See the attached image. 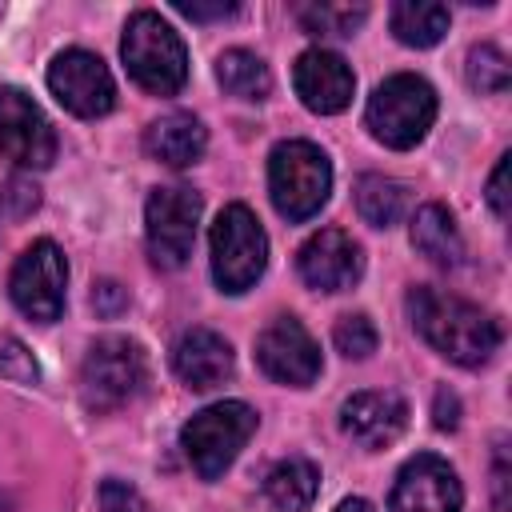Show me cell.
I'll return each mask as SVG.
<instances>
[{"instance_id":"cell-29","label":"cell","mask_w":512,"mask_h":512,"mask_svg":"<svg viewBox=\"0 0 512 512\" xmlns=\"http://www.w3.org/2000/svg\"><path fill=\"white\" fill-rule=\"evenodd\" d=\"M180 16H188V20H228V16H236L240 12V4H224V0H216V4H200V0H176L172 4Z\"/></svg>"},{"instance_id":"cell-12","label":"cell","mask_w":512,"mask_h":512,"mask_svg":"<svg viewBox=\"0 0 512 512\" xmlns=\"http://www.w3.org/2000/svg\"><path fill=\"white\" fill-rule=\"evenodd\" d=\"M256 364L264 376L276 384L308 388L320 376V344L296 316H276L260 336H256Z\"/></svg>"},{"instance_id":"cell-11","label":"cell","mask_w":512,"mask_h":512,"mask_svg":"<svg viewBox=\"0 0 512 512\" xmlns=\"http://www.w3.org/2000/svg\"><path fill=\"white\" fill-rule=\"evenodd\" d=\"M0 156L16 168H48L56 160V132L20 88H0Z\"/></svg>"},{"instance_id":"cell-27","label":"cell","mask_w":512,"mask_h":512,"mask_svg":"<svg viewBox=\"0 0 512 512\" xmlns=\"http://www.w3.org/2000/svg\"><path fill=\"white\" fill-rule=\"evenodd\" d=\"M100 512H148L140 492L124 480H104L100 484Z\"/></svg>"},{"instance_id":"cell-16","label":"cell","mask_w":512,"mask_h":512,"mask_svg":"<svg viewBox=\"0 0 512 512\" xmlns=\"http://www.w3.org/2000/svg\"><path fill=\"white\" fill-rule=\"evenodd\" d=\"M340 428L368 452L388 448L408 428V404L396 392H356L340 408Z\"/></svg>"},{"instance_id":"cell-4","label":"cell","mask_w":512,"mask_h":512,"mask_svg":"<svg viewBox=\"0 0 512 512\" xmlns=\"http://www.w3.org/2000/svg\"><path fill=\"white\" fill-rule=\"evenodd\" d=\"M436 120V92L416 72H396L368 96L364 124L388 148H416Z\"/></svg>"},{"instance_id":"cell-30","label":"cell","mask_w":512,"mask_h":512,"mask_svg":"<svg viewBox=\"0 0 512 512\" xmlns=\"http://www.w3.org/2000/svg\"><path fill=\"white\" fill-rule=\"evenodd\" d=\"M92 308L100 316H116L120 308H128V292L116 284V280H100L96 292H92Z\"/></svg>"},{"instance_id":"cell-1","label":"cell","mask_w":512,"mask_h":512,"mask_svg":"<svg viewBox=\"0 0 512 512\" xmlns=\"http://www.w3.org/2000/svg\"><path fill=\"white\" fill-rule=\"evenodd\" d=\"M408 316H412V328L440 356H448L460 368H480L500 348V324L484 308H476L452 292H440L428 284L412 288L408 292Z\"/></svg>"},{"instance_id":"cell-5","label":"cell","mask_w":512,"mask_h":512,"mask_svg":"<svg viewBox=\"0 0 512 512\" xmlns=\"http://www.w3.org/2000/svg\"><path fill=\"white\" fill-rule=\"evenodd\" d=\"M148 388V356L128 336H100L80 364V400L88 412H116Z\"/></svg>"},{"instance_id":"cell-17","label":"cell","mask_w":512,"mask_h":512,"mask_svg":"<svg viewBox=\"0 0 512 512\" xmlns=\"http://www.w3.org/2000/svg\"><path fill=\"white\" fill-rule=\"evenodd\" d=\"M172 368L188 388L208 392L232 376V344L212 328H188L172 348Z\"/></svg>"},{"instance_id":"cell-6","label":"cell","mask_w":512,"mask_h":512,"mask_svg":"<svg viewBox=\"0 0 512 512\" xmlns=\"http://www.w3.org/2000/svg\"><path fill=\"white\" fill-rule=\"evenodd\" d=\"M256 424H260L256 408H248L244 400H220L196 412L180 428V448L192 460L200 480H220L240 456V448L252 440Z\"/></svg>"},{"instance_id":"cell-10","label":"cell","mask_w":512,"mask_h":512,"mask_svg":"<svg viewBox=\"0 0 512 512\" xmlns=\"http://www.w3.org/2000/svg\"><path fill=\"white\" fill-rule=\"evenodd\" d=\"M48 88L52 96L72 112V116H84V120H96L104 112H112L116 104V84H112V72L108 64L88 52V48H68L52 60L48 68Z\"/></svg>"},{"instance_id":"cell-22","label":"cell","mask_w":512,"mask_h":512,"mask_svg":"<svg viewBox=\"0 0 512 512\" xmlns=\"http://www.w3.org/2000/svg\"><path fill=\"white\" fill-rule=\"evenodd\" d=\"M216 80L228 96L236 100H264L272 92V72L268 64L248 52V48H228L216 56Z\"/></svg>"},{"instance_id":"cell-31","label":"cell","mask_w":512,"mask_h":512,"mask_svg":"<svg viewBox=\"0 0 512 512\" xmlns=\"http://www.w3.org/2000/svg\"><path fill=\"white\" fill-rule=\"evenodd\" d=\"M456 424H460V400L448 388H440L436 392V428L440 432H452Z\"/></svg>"},{"instance_id":"cell-13","label":"cell","mask_w":512,"mask_h":512,"mask_svg":"<svg viewBox=\"0 0 512 512\" xmlns=\"http://www.w3.org/2000/svg\"><path fill=\"white\" fill-rule=\"evenodd\" d=\"M460 504H464V492L452 464L432 452L412 456L396 472V484L388 496V512H460Z\"/></svg>"},{"instance_id":"cell-18","label":"cell","mask_w":512,"mask_h":512,"mask_svg":"<svg viewBox=\"0 0 512 512\" xmlns=\"http://www.w3.org/2000/svg\"><path fill=\"white\" fill-rule=\"evenodd\" d=\"M144 148H148L152 160H160L168 168H188V164H196L204 156L208 132L192 112H168V116L148 124Z\"/></svg>"},{"instance_id":"cell-9","label":"cell","mask_w":512,"mask_h":512,"mask_svg":"<svg viewBox=\"0 0 512 512\" xmlns=\"http://www.w3.org/2000/svg\"><path fill=\"white\" fill-rule=\"evenodd\" d=\"M64 288H68V264L64 252L52 240H36L20 252V260L12 264L8 276V296L12 304L40 324L60 320L64 312Z\"/></svg>"},{"instance_id":"cell-14","label":"cell","mask_w":512,"mask_h":512,"mask_svg":"<svg viewBox=\"0 0 512 512\" xmlns=\"http://www.w3.org/2000/svg\"><path fill=\"white\" fill-rule=\"evenodd\" d=\"M300 280L316 292H344L364 276V252L344 228H320L296 252Z\"/></svg>"},{"instance_id":"cell-20","label":"cell","mask_w":512,"mask_h":512,"mask_svg":"<svg viewBox=\"0 0 512 512\" xmlns=\"http://www.w3.org/2000/svg\"><path fill=\"white\" fill-rule=\"evenodd\" d=\"M316 492H320V468L304 456H288V460L272 464L264 476V496L280 512H308Z\"/></svg>"},{"instance_id":"cell-23","label":"cell","mask_w":512,"mask_h":512,"mask_svg":"<svg viewBox=\"0 0 512 512\" xmlns=\"http://www.w3.org/2000/svg\"><path fill=\"white\" fill-rule=\"evenodd\" d=\"M408 208V188L392 176L368 172L356 180V212L364 216V224L372 228H392Z\"/></svg>"},{"instance_id":"cell-2","label":"cell","mask_w":512,"mask_h":512,"mask_svg":"<svg viewBox=\"0 0 512 512\" xmlns=\"http://www.w3.org/2000/svg\"><path fill=\"white\" fill-rule=\"evenodd\" d=\"M120 56L128 76L152 96H176L188 80V48L176 36V28L152 8L128 16L120 36Z\"/></svg>"},{"instance_id":"cell-8","label":"cell","mask_w":512,"mask_h":512,"mask_svg":"<svg viewBox=\"0 0 512 512\" xmlns=\"http://www.w3.org/2000/svg\"><path fill=\"white\" fill-rule=\"evenodd\" d=\"M204 200L200 192L184 184L152 188L144 204V236H148V256L156 268H184L196 244V224H200Z\"/></svg>"},{"instance_id":"cell-7","label":"cell","mask_w":512,"mask_h":512,"mask_svg":"<svg viewBox=\"0 0 512 512\" xmlns=\"http://www.w3.org/2000/svg\"><path fill=\"white\" fill-rule=\"evenodd\" d=\"M268 268V236L248 204H228L212 224V280L220 292H248Z\"/></svg>"},{"instance_id":"cell-3","label":"cell","mask_w":512,"mask_h":512,"mask_svg":"<svg viewBox=\"0 0 512 512\" xmlns=\"http://www.w3.org/2000/svg\"><path fill=\"white\" fill-rule=\"evenodd\" d=\"M268 192L284 220H312L332 192V164L312 140H280L268 156Z\"/></svg>"},{"instance_id":"cell-19","label":"cell","mask_w":512,"mask_h":512,"mask_svg":"<svg viewBox=\"0 0 512 512\" xmlns=\"http://www.w3.org/2000/svg\"><path fill=\"white\" fill-rule=\"evenodd\" d=\"M412 248L424 260H432L436 268H456L464 260L460 228H456V220H452V212L444 204H424L412 216Z\"/></svg>"},{"instance_id":"cell-15","label":"cell","mask_w":512,"mask_h":512,"mask_svg":"<svg viewBox=\"0 0 512 512\" xmlns=\"http://www.w3.org/2000/svg\"><path fill=\"white\" fill-rule=\"evenodd\" d=\"M292 88L300 96V104L308 112H320V116H336L352 104V92H356V76L348 68L344 56L328 52V48H308L296 56V68H292Z\"/></svg>"},{"instance_id":"cell-24","label":"cell","mask_w":512,"mask_h":512,"mask_svg":"<svg viewBox=\"0 0 512 512\" xmlns=\"http://www.w3.org/2000/svg\"><path fill=\"white\" fill-rule=\"evenodd\" d=\"M296 20L308 36H352L368 20V4H304L296 8Z\"/></svg>"},{"instance_id":"cell-32","label":"cell","mask_w":512,"mask_h":512,"mask_svg":"<svg viewBox=\"0 0 512 512\" xmlns=\"http://www.w3.org/2000/svg\"><path fill=\"white\" fill-rule=\"evenodd\" d=\"M336 512H372V504H368V500H360V496H352V500H340V504H336Z\"/></svg>"},{"instance_id":"cell-26","label":"cell","mask_w":512,"mask_h":512,"mask_svg":"<svg viewBox=\"0 0 512 512\" xmlns=\"http://www.w3.org/2000/svg\"><path fill=\"white\" fill-rule=\"evenodd\" d=\"M332 344H336V352L348 356V360H368V356L376 352L380 336H376V324H372L364 312H352V316H340V320H336Z\"/></svg>"},{"instance_id":"cell-28","label":"cell","mask_w":512,"mask_h":512,"mask_svg":"<svg viewBox=\"0 0 512 512\" xmlns=\"http://www.w3.org/2000/svg\"><path fill=\"white\" fill-rule=\"evenodd\" d=\"M508 160H512V156H500V160H496V168H492V176H488V192H484V196H488V208H492L500 220L508 216Z\"/></svg>"},{"instance_id":"cell-21","label":"cell","mask_w":512,"mask_h":512,"mask_svg":"<svg viewBox=\"0 0 512 512\" xmlns=\"http://www.w3.org/2000/svg\"><path fill=\"white\" fill-rule=\"evenodd\" d=\"M392 36L408 48H432L440 44V36L448 32V8L432 4V0H400L388 12Z\"/></svg>"},{"instance_id":"cell-25","label":"cell","mask_w":512,"mask_h":512,"mask_svg":"<svg viewBox=\"0 0 512 512\" xmlns=\"http://www.w3.org/2000/svg\"><path fill=\"white\" fill-rule=\"evenodd\" d=\"M512 80V68H508V56L496 48V44H476L468 52V84L484 96H496L504 92Z\"/></svg>"}]
</instances>
